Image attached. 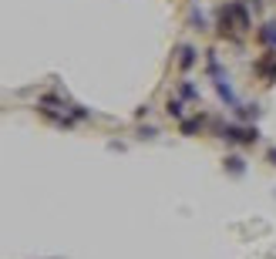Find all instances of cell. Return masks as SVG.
<instances>
[{
	"label": "cell",
	"mask_w": 276,
	"mask_h": 259,
	"mask_svg": "<svg viewBox=\"0 0 276 259\" xmlns=\"http://www.w3.org/2000/svg\"><path fill=\"white\" fill-rule=\"evenodd\" d=\"M168 114L172 118H182V101H168Z\"/></svg>",
	"instance_id": "2"
},
{
	"label": "cell",
	"mask_w": 276,
	"mask_h": 259,
	"mask_svg": "<svg viewBox=\"0 0 276 259\" xmlns=\"http://www.w3.org/2000/svg\"><path fill=\"white\" fill-rule=\"evenodd\" d=\"M196 51H192V47H182V68H189V64H192V61H196Z\"/></svg>",
	"instance_id": "1"
},
{
	"label": "cell",
	"mask_w": 276,
	"mask_h": 259,
	"mask_svg": "<svg viewBox=\"0 0 276 259\" xmlns=\"http://www.w3.org/2000/svg\"><path fill=\"white\" fill-rule=\"evenodd\" d=\"M226 162H229L232 172H243V158H226Z\"/></svg>",
	"instance_id": "3"
}]
</instances>
